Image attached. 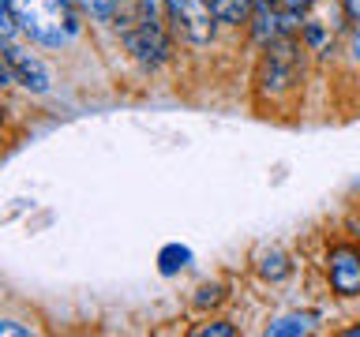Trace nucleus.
Segmentation results:
<instances>
[{"mask_svg":"<svg viewBox=\"0 0 360 337\" xmlns=\"http://www.w3.org/2000/svg\"><path fill=\"white\" fill-rule=\"evenodd\" d=\"M165 19H169V0H131V4H120L117 30H120V41L128 45V53L135 56V64L158 67L169 60Z\"/></svg>","mask_w":360,"mask_h":337,"instance_id":"obj_1","label":"nucleus"},{"mask_svg":"<svg viewBox=\"0 0 360 337\" xmlns=\"http://www.w3.org/2000/svg\"><path fill=\"white\" fill-rule=\"evenodd\" d=\"M15 11L19 30L45 49H64L79 34V15L68 0H4Z\"/></svg>","mask_w":360,"mask_h":337,"instance_id":"obj_2","label":"nucleus"},{"mask_svg":"<svg viewBox=\"0 0 360 337\" xmlns=\"http://www.w3.org/2000/svg\"><path fill=\"white\" fill-rule=\"evenodd\" d=\"M300 79H304V53H300V45L292 41V34L270 41L263 60H259V72H255L259 94L278 101V98L292 94V90L300 86Z\"/></svg>","mask_w":360,"mask_h":337,"instance_id":"obj_3","label":"nucleus"},{"mask_svg":"<svg viewBox=\"0 0 360 337\" xmlns=\"http://www.w3.org/2000/svg\"><path fill=\"white\" fill-rule=\"evenodd\" d=\"M311 11V0H255L252 8V38L259 45H270L278 38H289L304 27Z\"/></svg>","mask_w":360,"mask_h":337,"instance_id":"obj_4","label":"nucleus"},{"mask_svg":"<svg viewBox=\"0 0 360 337\" xmlns=\"http://www.w3.org/2000/svg\"><path fill=\"white\" fill-rule=\"evenodd\" d=\"M169 19L191 45H210L221 22L214 0H169Z\"/></svg>","mask_w":360,"mask_h":337,"instance_id":"obj_5","label":"nucleus"},{"mask_svg":"<svg viewBox=\"0 0 360 337\" xmlns=\"http://www.w3.org/2000/svg\"><path fill=\"white\" fill-rule=\"evenodd\" d=\"M4 64L11 67V75L19 79V86L34 90V94H45V90H49V67H45L34 53L19 49L15 41H4Z\"/></svg>","mask_w":360,"mask_h":337,"instance_id":"obj_6","label":"nucleus"},{"mask_svg":"<svg viewBox=\"0 0 360 337\" xmlns=\"http://www.w3.org/2000/svg\"><path fill=\"white\" fill-rule=\"evenodd\" d=\"M326 274H330V289L338 296H360V251H353V247H330Z\"/></svg>","mask_w":360,"mask_h":337,"instance_id":"obj_7","label":"nucleus"},{"mask_svg":"<svg viewBox=\"0 0 360 337\" xmlns=\"http://www.w3.org/2000/svg\"><path fill=\"white\" fill-rule=\"evenodd\" d=\"M255 270H259V277H263V281H285L292 274V263H289L285 251H263V255H259V263H255Z\"/></svg>","mask_w":360,"mask_h":337,"instance_id":"obj_8","label":"nucleus"},{"mask_svg":"<svg viewBox=\"0 0 360 337\" xmlns=\"http://www.w3.org/2000/svg\"><path fill=\"white\" fill-rule=\"evenodd\" d=\"M191 263V251L184 244H165L162 251H158V270H162L165 277H173V274H180Z\"/></svg>","mask_w":360,"mask_h":337,"instance_id":"obj_9","label":"nucleus"},{"mask_svg":"<svg viewBox=\"0 0 360 337\" xmlns=\"http://www.w3.org/2000/svg\"><path fill=\"white\" fill-rule=\"evenodd\" d=\"M214 8H218V19H221V22H229V27H240V22L252 19L255 0H214Z\"/></svg>","mask_w":360,"mask_h":337,"instance_id":"obj_10","label":"nucleus"},{"mask_svg":"<svg viewBox=\"0 0 360 337\" xmlns=\"http://www.w3.org/2000/svg\"><path fill=\"white\" fill-rule=\"evenodd\" d=\"M311 330V322L304 319V315H289V319H278V322H270V337H292V333H308Z\"/></svg>","mask_w":360,"mask_h":337,"instance_id":"obj_11","label":"nucleus"},{"mask_svg":"<svg viewBox=\"0 0 360 337\" xmlns=\"http://www.w3.org/2000/svg\"><path fill=\"white\" fill-rule=\"evenodd\" d=\"M79 4H83L94 19H117V11H120L124 0H79Z\"/></svg>","mask_w":360,"mask_h":337,"instance_id":"obj_12","label":"nucleus"},{"mask_svg":"<svg viewBox=\"0 0 360 337\" xmlns=\"http://www.w3.org/2000/svg\"><path fill=\"white\" fill-rule=\"evenodd\" d=\"M225 300V289L221 285H202L195 292V308H214V303H221Z\"/></svg>","mask_w":360,"mask_h":337,"instance_id":"obj_13","label":"nucleus"},{"mask_svg":"<svg viewBox=\"0 0 360 337\" xmlns=\"http://www.w3.org/2000/svg\"><path fill=\"white\" fill-rule=\"evenodd\" d=\"M236 333V326H229V322H210V326H199L195 330V337H233Z\"/></svg>","mask_w":360,"mask_h":337,"instance_id":"obj_14","label":"nucleus"},{"mask_svg":"<svg viewBox=\"0 0 360 337\" xmlns=\"http://www.w3.org/2000/svg\"><path fill=\"white\" fill-rule=\"evenodd\" d=\"M342 11L353 27H360V0H342Z\"/></svg>","mask_w":360,"mask_h":337,"instance_id":"obj_15","label":"nucleus"},{"mask_svg":"<svg viewBox=\"0 0 360 337\" xmlns=\"http://www.w3.org/2000/svg\"><path fill=\"white\" fill-rule=\"evenodd\" d=\"M0 333H11V337H19V333H30V330H27V326H19V322H8V319H4V322H0Z\"/></svg>","mask_w":360,"mask_h":337,"instance_id":"obj_16","label":"nucleus"},{"mask_svg":"<svg viewBox=\"0 0 360 337\" xmlns=\"http://www.w3.org/2000/svg\"><path fill=\"white\" fill-rule=\"evenodd\" d=\"M349 53H353V60L360 64V27L353 30V38H349Z\"/></svg>","mask_w":360,"mask_h":337,"instance_id":"obj_17","label":"nucleus"}]
</instances>
